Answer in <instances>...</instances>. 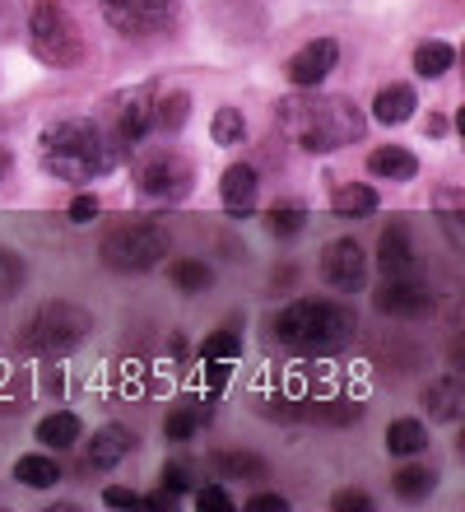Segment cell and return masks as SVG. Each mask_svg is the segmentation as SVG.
<instances>
[{
	"mask_svg": "<svg viewBox=\"0 0 465 512\" xmlns=\"http://www.w3.org/2000/svg\"><path fill=\"white\" fill-rule=\"evenodd\" d=\"M275 126L303 154H335V149H349L354 140H363V131H368L354 98L317 94V89H293L289 98H279Z\"/></svg>",
	"mask_w": 465,
	"mask_h": 512,
	"instance_id": "6da1fadb",
	"label": "cell"
},
{
	"mask_svg": "<svg viewBox=\"0 0 465 512\" xmlns=\"http://www.w3.org/2000/svg\"><path fill=\"white\" fill-rule=\"evenodd\" d=\"M121 154H126V145H117L103 122L70 117V122H52L42 131V168L70 187H89L93 177L112 173Z\"/></svg>",
	"mask_w": 465,
	"mask_h": 512,
	"instance_id": "7a4b0ae2",
	"label": "cell"
},
{
	"mask_svg": "<svg viewBox=\"0 0 465 512\" xmlns=\"http://www.w3.org/2000/svg\"><path fill=\"white\" fill-rule=\"evenodd\" d=\"M270 331H275V340L303 354H335L359 336V317H354V308L331 303V298H298L289 308H279Z\"/></svg>",
	"mask_w": 465,
	"mask_h": 512,
	"instance_id": "3957f363",
	"label": "cell"
},
{
	"mask_svg": "<svg viewBox=\"0 0 465 512\" xmlns=\"http://www.w3.org/2000/svg\"><path fill=\"white\" fill-rule=\"evenodd\" d=\"M28 42H33V56L56 70H70L84 61V33L61 0H38L28 10Z\"/></svg>",
	"mask_w": 465,
	"mask_h": 512,
	"instance_id": "277c9868",
	"label": "cell"
},
{
	"mask_svg": "<svg viewBox=\"0 0 465 512\" xmlns=\"http://www.w3.org/2000/svg\"><path fill=\"white\" fill-rule=\"evenodd\" d=\"M89 336H93V312L80 308V303L56 298V303H42L38 308V317L24 326L19 345L28 354H70V350H80Z\"/></svg>",
	"mask_w": 465,
	"mask_h": 512,
	"instance_id": "5b68a950",
	"label": "cell"
},
{
	"mask_svg": "<svg viewBox=\"0 0 465 512\" xmlns=\"http://www.w3.org/2000/svg\"><path fill=\"white\" fill-rule=\"evenodd\" d=\"M107 270L117 275H145L168 256V233L159 224H117L98 247Z\"/></svg>",
	"mask_w": 465,
	"mask_h": 512,
	"instance_id": "8992f818",
	"label": "cell"
},
{
	"mask_svg": "<svg viewBox=\"0 0 465 512\" xmlns=\"http://www.w3.org/2000/svg\"><path fill=\"white\" fill-rule=\"evenodd\" d=\"M135 187H140V196L159 205H182L196 187V168L177 149H149L135 159Z\"/></svg>",
	"mask_w": 465,
	"mask_h": 512,
	"instance_id": "52a82bcc",
	"label": "cell"
},
{
	"mask_svg": "<svg viewBox=\"0 0 465 512\" xmlns=\"http://www.w3.org/2000/svg\"><path fill=\"white\" fill-rule=\"evenodd\" d=\"M182 0H103V19L121 38H159L177 24Z\"/></svg>",
	"mask_w": 465,
	"mask_h": 512,
	"instance_id": "ba28073f",
	"label": "cell"
},
{
	"mask_svg": "<svg viewBox=\"0 0 465 512\" xmlns=\"http://www.w3.org/2000/svg\"><path fill=\"white\" fill-rule=\"evenodd\" d=\"M321 280L331 284V289H340V294L363 289V280H368V256H363V247L354 243V238H335V243L321 252Z\"/></svg>",
	"mask_w": 465,
	"mask_h": 512,
	"instance_id": "9c48e42d",
	"label": "cell"
},
{
	"mask_svg": "<svg viewBox=\"0 0 465 512\" xmlns=\"http://www.w3.org/2000/svg\"><path fill=\"white\" fill-rule=\"evenodd\" d=\"M433 289L424 280H414V275H396V280L377 284V294H372V308H382L386 317H424L433 312Z\"/></svg>",
	"mask_w": 465,
	"mask_h": 512,
	"instance_id": "30bf717a",
	"label": "cell"
},
{
	"mask_svg": "<svg viewBox=\"0 0 465 512\" xmlns=\"http://www.w3.org/2000/svg\"><path fill=\"white\" fill-rule=\"evenodd\" d=\"M335 61H340V42L317 38V42H307V47H298L284 70H289L293 89H317V84H326V75L335 70Z\"/></svg>",
	"mask_w": 465,
	"mask_h": 512,
	"instance_id": "8fae6325",
	"label": "cell"
},
{
	"mask_svg": "<svg viewBox=\"0 0 465 512\" xmlns=\"http://www.w3.org/2000/svg\"><path fill=\"white\" fill-rule=\"evenodd\" d=\"M149 98H154V89H140V94L112 98V126H107V135H112L117 145L131 149L145 131H154V126H149Z\"/></svg>",
	"mask_w": 465,
	"mask_h": 512,
	"instance_id": "7c38bea8",
	"label": "cell"
},
{
	"mask_svg": "<svg viewBox=\"0 0 465 512\" xmlns=\"http://www.w3.org/2000/svg\"><path fill=\"white\" fill-rule=\"evenodd\" d=\"M135 452V433L126 424H103V429L89 438V452H84V466L89 471H112Z\"/></svg>",
	"mask_w": 465,
	"mask_h": 512,
	"instance_id": "4fadbf2b",
	"label": "cell"
},
{
	"mask_svg": "<svg viewBox=\"0 0 465 512\" xmlns=\"http://www.w3.org/2000/svg\"><path fill=\"white\" fill-rule=\"evenodd\" d=\"M219 196H224L228 215H252L256 196H261V177H256V168H247V163L224 168V177H219Z\"/></svg>",
	"mask_w": 465,
	"mask_h": 512,
	"instance_id": "5bb4252c",
	"label": "cell"
},
{
	"mask_svg": "<svg viewBox=\"0 0 465 512\" xmlns=\"http://www.w3.org/2000/svg\"><path fill=\"white\" fill-rule=\"evenodd\" d=\"M191 117V94L186 89H154L149 98V126H159V131L177 135Z\"/></svg>",
	"mask_w": 465,
	"mask_h": 512,
	"instance_id": "9a60e30c",
	"label": "cell"
},
{
	"mask_svg": "<svg viewBox=\"0 0 465 512\" xmlns=\"http://www.w3.org/2000/svg\"><path fill=\"white\" fill-rule=\"evenodd\" d=\"M377 266H382L386 280H396V275H414V247H410V233L391 224L382 233V243H377Z\"/></svg>",
	"mask_w": 465,
	"mask_h": 512,
	"instance_id": "2e32d148",
	"label": "cell"
},
{
	"mask_svg": "<svg viewBox=\"0 0 465 512\" xmlns=\"http://www.w3.org/2000/svg\"><path fill=\"white\" fill-rule=\"evenodd\" d=\"M414 108H419V98H414L410 84H382V89H377V98H372V117H377L382 126L410 122Z\"/></svg>",
	"mask_w": 465,
	"mask_h": 512,
	"instance_id": "e0dca14e",
	"label": "cell"
},
{
	"mask_svg": "<svg viewBox=\"0 0 465 512\" xmlns=\"http://www.w3.org/2000/svg\"><path fill=\"white\" fill-rule=\"evenodd\" d=\"M424 410L428 419H442V424H456L465 415V387L456 378H442V382H428L424 387Z\"/></svg>",
	"mask_w": 465,
	"mask_h": 512,
	"instance_id": "ac0fdd59",
	"label": "cell"
},
{
	"mask_svg": "<svg viewBox=\"0 0 465 512\" xmlns=\"http://www.w3.org/2000/svg\"><path fill=\"white\" fill-rule=\"evenodd\" d=\"M368 173L386 177V182H410V177L419 173V159H414L405 145H382L368 154Z\"/></svg>",
	"mask_w": 465,
	"mask_h": 512,
	"instance_id": "d6986e66",
	"label": "cell"
},
{
	"mask_svg": "<svg viewBox=\"0 0 465 512\" xmlns=\"http://www.w3.org/2000/svg\"><path fill=\"white\" fill-rule=\"evenodd\" d=\"M424 447H428L424 419H391V429H386V452L391 457H419Z\"/></svg>",
	"mask_w": 465,
	"mask_h": 512,
	"instance_id": "ffe728a7",
	"label": "cell"
},
{
	"mask_svg": "<svg viewBox=\"0 0 465 512\" xmlns=\"http://www.w3.org/2000/svg\"><path fill=\"white\" fill-rule=\"evenodd\" d=\"M38 443H42V447H56V452L75 447V443H80V415H70V410H56V415L38 419Z\"/></svg>",
	"mask_w": 465,
	"mask_h": 512,
	"instance_id": "44dd1931",
	"label": "cell"
},
{
	"mask_svg": "<svg viewBox=\"0 0 465 512\" xmlns=\"http://www.w3.org/2000/svg\"><path fill=\"white\" fill-rule=\"evenodd\" d=\"M456 66V47L452 42H419L414 47V75H424V80H438V75H447V70Z\"/></svg>",
	"mask_w": 465,
	"mask_h": 512,
	"instance_id": "7402d4cb",
	"label": "cell"
},
{
	"mask_svg": "<svg viewBox=\"0 0 465 512\" xmlns=\"http://www.w3.org/2000/svg\"><path fill=\"white\" fill-rule=\"evenodd\" d=\"M331 210L340 219H368L372 210H377V191L363 187V182H345V187H335Z\"/></svg>",
	"mask_w": 465,
	"mask_h": 512,
	"instance_id": "603a6c76",
	"label": "cell"
},
{
	"mask_svg": "<svg viewBox=\"0 0 465 512\" xmlns=\"http://www.w3.org/2000/svg\"><path fill=\"white\" fill-rule=\"evenodd\" d=\"M391 485H396L400 499H410V503L414 499H428V494L438 489V471H433V466H419V461H405Z\"/></svg>",
	"mask_w": 465,
	"mask_h": 512,
	"instance_id": "cb8c5ba5",
	"label": "cell"
},
{
	"mask_svg": "<svg viewBox=\"0 0 465 512\" xmlns=\"http://www.w3.org/2000/svg\"><path fill=\"white\" fill-rule=\"evenodd\" d=\"M14 480H19V485H28V489H52L56 480H61V466H56V457L33 452V457L14 461Z\"/></svg>",
	"mask_w": 465,
	"mask_h": 512,
	"instance_id": "d4e9b609",
	"label": "cell"
},
{
	"mask_svg": "<svg viewBox=\"0 0 465 512\" xmlns=\"http://www.w3.org/2000/svg\"><path fill=\"white\" fill-rule=\"evenodd\" d=\"M433 210H438L447 238H452V243H461V238H465V196H461V191H456V187H442L438 196H433Z\"/></svg>",
	"mask_w": 465,
	"mask_h": 512,
	"instance_id": "484cf974",
	"label": "cell"
},
{
	"mask_svg": "<svg viewBox=\"0 0 465 512\" xmlns=\"http://www.w3.org/2000/svg\"><path fill=\"white\" fill-rule=\"evenodd\" d=\"M168 280H173L182 294H200V289L214 284V270L205 266V261H191V256H186V261H173V266H168Z\"/></svg>",
	"mask_w": 465,
	"mask_h": 512,
	"instance_id": "4316f807",
	"label": "cell"
},
{
	"mask_svg": "<svg viewBox=\"0 0 465 512\" xmlns=\"http://www.w3.org/2000/svg\"><path fill=\"white\" fill-rule=\"evenodd\" d=\"M303 224H307V205H298V201H284L266 215V229L275 238H293V233H303Z\"/></svg>",
	"mask_w": 465,
	"mask_h": 512,
	"instance_id": "83f0119b",
	"label": "cell"
},
{
	"mask_svg": "<svg viewBox=\"0 0 465 512\" xmlns=\"http://www.w3.org/2000/svg\"><path fill=\"white\" fill-rule=\"evenodd\" d=\"M210 135H214V145H242L247 140V117L238 108H219L210 122Z\"/></svg>",
	"mask_w": 465,
	"mask_h": 512,
	"instance_id": "f1b7e54d",
	"label": "cell"
},
{
	"mask_svg": "<svg viewBox=\"0 0 465 512\" xmlns=\"http://www.w3.org/2000/svg\"><path fill=\"white\" fill-rule=\"evenodd\" d=\"M214 471L219 475H252V480H266V461H256L252 452H219L214 457Z\"/></svg>",
	"mask_w": 465,
	"mask_h": 512,
	"instance_id": "f546056e",
	"label": "cell"
},
{
	"mask_svg": "<svg viewBox=\"0 0 465 512\" xmlns=\"http://www.w3.org/2000/svg\"><path fill=\"white\" fill-rule=\"evenodd\" d=\"M205 364H233L242 354V340H238V331H214V336H205Z\"/></svg>",
	"mask_w": 465,
	"mask_h": 512,
	"instance_id": "4dcf8cb0",
	"label": "cell"
},
{
	"mask_svg": "<svg viewBox=\"0 0 465 512\" xmlns=\"http://www.w3.org/2000/svg\"><path fill=\"white\" fill-rule=\"evenodd\" d=\"M19 284H24V261H19L14 252H5V247H0V303L19 294Z\"/></svg>",
	"mask_w": 465,
	"mask_h": 512,
	"instance_id": "1f68e13d",
	"label": "cell"
},
{
	"mask_svg": "<svg viewBox=\"0 0 465 512\" xmlns=\"http://www.w3.org/2000/svg\"><path fill=\"white\" fill-rule=\"evenodd\" d=\"M196 429H200V415H196V410H173V415L163 419V433H168L173 443H186V438H196Z\"/></svg>",
	"mask_w": 465,
	"mask_h": 512,
	"instance_id": "d6a6232c",
	"label": "cell"
},
{
	"mask_svg": "<svg viewBox=\"0 0 465 512\" xmlns=\"http://www.w3.org/2000/svg\"><path fill=\"white\" fill-rule=\"evenodd\" d=\"M196 512H238V503L228 499L224 485H205L196 489Z\"/></svg>",
	"mask_w": 465,
	"mask_h": 512,
	"instance_id": "836d02e7",
	"label": "cell"
},
{
	"mask_svg": "<svg viewBox=\"0 0 465 512\" xmlns=\"http://www.w3.org/2000/svg\"><path fill=\"white\" fill-rule=\"evenodd\" d=\"M103 503L112 512H145V494H135V489H126V485H112L103 494Z\"/></svg>",
	"mask_w": 465,
	"mask_h": 512,
	"instance_id": "e575fe53",
	"label": "cell"
},
{
	"mask_svg": "<svg viewBox=\"0 0 465 512\" xmlns=\"http://www.w3.org/2000/svg\"><path fill=\"white\" fill-rule=\"evenodd\" d=\"M331 512H377V508H372V499L363 489H340L331 499Z\"/></svg>",
	"mask_w": 465,
	"mask_h": 512,
	"instance_id": "d590c367",
	"label": "cell"
},
{
	"mask_svg": "<svg viewBox=\"0 0 465 512\" xmlns=\"http://www.w3.org/2000/svg\"><path fill=\"white\" fill-rule=\"evenodd\" d=\"M238 512H289V499H284V494H270V489H266V494H252V499L242 503Z\"/></svg>",
	"mask_w": 465,
	"mask_h": 512,
	"instance_id": "8d00e7d4",
	"label": "cell"
},
{
	"mask_svg": "<svg viewBox=\"0 0 465 512\" xmlns=\"http://www.w3.org/2000/svg\"><path fill=\"white\" fill-rule=\"evenodd\" d=\"M145 512H182V494L159 485L154 494H145Z\"/></svg>",
	"mask_w": 465,
	"mask_h": 512,
	"instance_id": "74e56055",
	"label": "cell"
},
{
	"mask_svg": "<svg viewBox=\"0 0 465 512\" xmlns=\"http://www.w3.org/2000/svg\"><path fill=\"white\" fill-rule=\"evenodd\" d=\"M70 219H75V224L98 219V196H75V201H70Z\"/></svg>",
	"mask_w": 465,
	"mask_h": 512,
	"instance_id": "f35d334b",
	"label": "cell"
},
{
	"mask_svg": "<svg viewBox=\"0 0 465 512\" xmlns=\"http://www.w3.org/2000/svg\"><path fill=\"white\" fill-rule=\"evenodd\" d=\"M159 485H163V489H173V494H186V489H191V475H186V466H168Z\"/></svg>",
	"mask_w": 465,
	"mask_h": 512,
	"instance_id": "ab89813d",
	"label": "cell"
},
{
	"mask_svg": "<svg viewBox=\"0 0 465 512\" xmlns=\"http://www.w3.org/2000/svg\"><path fill=\"white\" fill-rule=\"evenodd\" d=\"M424 135H428V140H438V135H447V117H442V112H428Z\"/></svg>",
	"mask_w": 465,
	"mask_h": 512,
	"instance_id": "60d3db41",
	"label": "cell"
},
{
	"mask_svg": "<svg viewBox=\"0 0 465 512\" xmlns=\"http://www.w3.org/2000/svg\"><path fill=\"white\" fill-rule=\"evenodd\" d=\"M5 168H10V163H5V154H0V182H5Z\"/></svg>",
	"mask_w": 465,
	"mask_h": 512,
	"instance_id": "b9f144b4",
	"label": "cell"
},
{
	"mask_svg": "<svg viewBox=\"0 0 465 512\" xmlns=\"http://www.w3.org/2000/svg\"><path fill=\"white\" fill-rule=\"evenodd\" d=\"M47 512H80V508H47Z\"/></svg>",
	"mask_w": 465,
	"mask_h": 512,
	"instance_id": "7bdbcfd3",
	"label": "cell"
}]
</instances>
